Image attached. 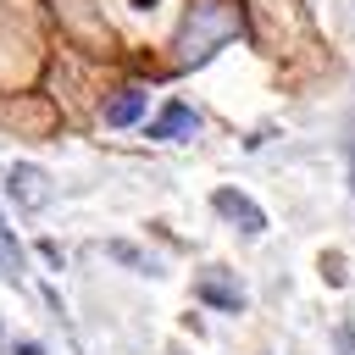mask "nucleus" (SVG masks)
I'll list each match as a JSON object with an SVG mask.
<instances>
[{"label": "nucleus", "instance_id": "1", "mask_svg": "<svg viewBox=\"0 0 355 355\" xmlns=\"http://www.w3.org/2000/svg\"><path fill=\"white\" fill-rule=\"evenodd\" d=\"M233 33H239V17L227 0H189L178 28V67H205Z\"/></svg>", "mask_w": 355, "mask_h": 355}, {"label": "nucleus", "instance_id": "2", "mask_svg": "<svg viewBox=\"0 0 355 355\" xmlns=\"http://www.w3.org/2000/svg\"><path fill=\"white\" fill-rule=\"evenodd\" d=\"M6 194H11V205H17V211H44V205H50V178H44V166L17 161V166H11V183H6Z\"/></svg>", "mask_w": 355, "mask_h": 355}, {"label": "nucleus", "instance_id": "3", "mask_svg": "<svg viewBox=\"0 0 355 355\" xmlns=\"http://www.w3.org/2000/svg\"><path fill=\"white\" fill-rule=\"evenodd\" d=\"M211 211L216 216H227L233 227H244V233H266V211L244 194V189H216L211 194Z\"/></svg>", "mask_w": 355, "mask_h": 355}, {"label": "nucleus", "instance_id": "4", "mask_svg": "<svg viewBox=\"0 0 355 355\" xmlns=\"http://www.w3.org/2000/svg\"><path fill=\"white\" fill-rule=\"evenodd\" d=\"M194 128H200L194 105H183V100H166V105H161V116H155L144 133H150V139H194Z\"/></svg>", "mask_w": 355, "mask_h": 355}, {"label": "nucleus", "instance_id": "5", "mask_svg": "<svg viewBox=\"0 0 355 355\" xmlns=\"http://www.w3.org/2000/svg\"><path fill=\"white\" fill-rule=\"evenodd\" d=\"M144 105H150L144 89H116V94L105 100V128H133V122L144 116Z\"/></svg>", "mask_w": 355, "mask_h": 355}, {"label": "nucleus", "instance_id": "6", "mask_svg": "<svg viewBox=\"0 0 355 355\" xmlns=\"http://www.w3.org/2000/svg\"><path fill=\"white\" fill-rule=\"evenodd\" d=\"M194 300H200V305H216V311H227V316L244 311V288H227V283H216V277H200V283H194Z\"/></svg>", "mask_w": 355, "mask_h": 355}, {"label": "nucleus", "instance_id": "7", "mask_svg": "<svg viewBox=\"0 0 355 355\" xmlns=\"http://www.w3.org/2000/svg\"><path fill=\"white\" fill-rule=\"evenodd\" d=\"M0 277H22V244H17V233L6 227V216H0Z\"/></svg>", "mask_w": 355, "mask_h": 355}, {"label": "nucleus", "instance_id": "8", "mask_svg": "<svg viewBox=\"0 0 355 355\" xmlns=\"http://www.w3.org/2000/svg\"><path fill=\"white\" fill-rule=\"evenodd\" d=\"M105 255H111V261H122V266H133V272H150V261H144L133 244H122V239H111V244H105Z\"/></svg>", "mask_w": 355, "mask_h": 355}, {"label": "nucleus", "instance_id": "9", "mask_svg": "<svg viewBox=\"0 0 355 355\" xmlns=\"http://www.w3.org/2000/svg\"><path fill=\"white\" fill-rule=\"evenodd\" d=\"M333 355H355V327H349V322L333 327Z\"/></svg>", "mask_w": 355, "mask_h": 355}, {"label": "nucleus", "instance_id": "10", "mask_svg": "<svg viewBox=\"0 0 355 355\" xmlns=\"http://www.w3.org/2000/svg\"><path fill=\"white\" fill-rule=\"evenodd\" d=\"M322 277H327V283H344V261H338V255H322Z\"/></svg>", "mask_w": 355, "mask_h": 355}, {"label": "nucleus", "instance_id": "11", "mask_svg": "<svg viewBox=\"0 0 355 355\" xmlns=\"http://www.w3.org/2000/svg\"><path fill=\"white\" fill-rule=\"evenodd\" d=\"M39 255H44L50 266H61V244H55V239H39Z\"/></svg>", "mask_w": 355, "mask_h": 355}, {"label": "nucleus", "instance_id": "12", "mask_svg": "<svg viewBox=\"0 0 355 355\" xmlns=\"http://www.w3.org/2000/svg\"><path fill=\"white\" fill-rule=\"evenodd\" d=\"M11 355H44V344H33V338H17V344H11Z\"/></svg>", "mask_w": 355, "mask_h": 355}, {"label": "nucleus", "instance_id": "13", "mask_svg": "<svg viewBox=\"0 0 355 355\" xmlns=\"http://www.w3.org/2000/svg\"><path fill=\"white\" fill-rule=\"evenodd\" d=\"M349 194H355V122H349Z\"/></svg>", "mask_w": 355, "mask_h": 355}, {"label": "nucleus", "instance_id": "14", "mask_svg": "<svg viewBox=\"0 0 355 355\" xmlns=\"http://www.w3.org/2000/svg\"><path fill=\"white\" fill-rule=\"evenodd\" d=\"M133 6H155V0H133Z\"/></svg>", "mask_w": 355, "mask_h": 355}]
</instances>
